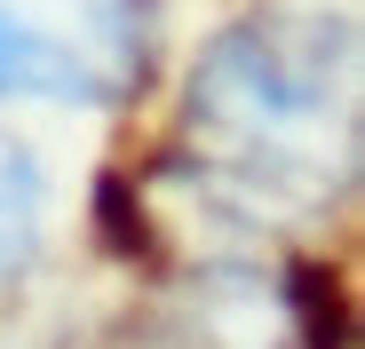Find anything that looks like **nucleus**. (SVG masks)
Masks as SVG:
<instances>
[{
    "mask_svg": "<svg viewBox=\"0 0 365 349\" xmlns=\"http://www.w3.org/2000/svg\"><path fill=\"white\" fill-rule=\"evenodd\" d=\"M103 349H215V341L191 333V325H135V333H119V341H103Z\"/></svg>",
    "mask_w": 365,
    "mask_h": 349,
    "instance_id": "nucleus-4",
    "label": "nucleus"
},
{
    "mask_svg": "<svg viewBox=\"0 0 365 349\" xmlns=\"http://www.w3.org/2000/svg\"><path fill=\"white\" fill-rule=\"evenodd\" d=\"M199 183L255 222L318 214L357 167V9L262 0L191 72L182 95Z\"/></svg>",
    "mask_w": 365,
    "mask_h": 349,
    "instance_id": "nucleus-1",
    "label": "nucleus"
},
{
    "mask_svg": "<svg viewBox=\"0 0 365 349\" xmlns=\"http://www.w3.org/2000/svg\"><path fill=\"white\" fill-rule=\"evenodd\" d=\"M40 214H48V183L16 135H0V278H16L40 254Z\"/></svg>",
    "mask_w": 365,
    "mask_h": 349,
    "instance_id": "nucleus-3",
    "label": "nucleus"
},
{
    "mask_svg": "<svg viewBox=\"0 0 365 349\" xmlns=\"http://www.w3.org/2000/svg\"><path fill=\"white\" fill-rule=\"evenodd\" d=\"M151 80V0H0V95L128 103Z\"/></svg>",
    "mask_w": 365,
    "mask_h": 349,
    "instance_id": "nucleus-2",
    "label": "nucleus"
}]
</instances>
